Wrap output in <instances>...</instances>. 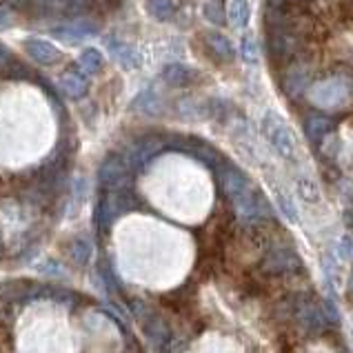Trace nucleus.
Instances as JSON below:
<instances>
[{"mask_svg":"<svg viewBox=\"0 0 353 353\" xmlns=\"http://www.w3.org/2000/svg\"><path fill=\"white\" fill-rule=\"evenodd\" d=\"M309 103L318 107V109H327V112H340V109H347L351 105L353 98V89H351V80L342 74L329 76L320 83L311 85L307 92Z\"/></svg>","mask_w":353,"mask_h":353,"instance_id":"obj_1","label":"nucleus"},{"mask_svg":"<svg viewBox=\"0 0 353 353\" xmlns=\"http://www.w3.org/2000/svg\"><path fill=\"white\" fill-rule=\"evenodd\" d=\"M262 134H265V138L269 140V145L274 147L278 156H282L285 160L298 158V140L291 127L278 114L274 112L265 114V118H262Z\"/></svg>","mask_w":353,"mask_h":353,"instance_id":"obj_2","label":"nucleus"},{"mask_svg":"<svg viewBox=\"0 0 353 353\" xmlns=\"http://www.w3.org/2000/svg\"><path fill=\"white\" fill-rule=\"evenodd\" d=\"M311 85H314V65L302 58L291 60L282 74V92L287 94V98L300 100L307 96Z\"/></svg>","mask_w":353,"mask_h":353,"instance_id":"obj_3","label":"nucleus"},{"mask_svg":"<svg viewBox=\"0 0 353 353\" xmlns=\"http://www.w3.org/2000/svg\"><path fill=\"white\" fill-rule=\"evenodd\" d=\"M291 316L296 318V322L307 334H320L331 325L325 305H320V302L311 298H298L291 305Z\"/></svg>","mask_w":353,"mask_h":353,"instance_id":"obj_4","label":"nucleus"},{"mask_svg":"<svg viewBox=\"0 0 353 353\" xmlns=\"http://www.w3.org/2000/svg\"><path fill=\"white\" fill-rule=\"evenodd\" d=\"M262 269H265V274L269 276H291L305 269V262L300 260L294 247L276 245L269 249L265 262H262Z\"/></svg>","mask_w":353,"mask_h":353,"instance_id":"obj_5","label":"nucleus"},{"mask_svg":"<svg viewBox=\"0 0 353 353\" xmlns=\"http://www.w3.org/2000/svg\"><path fill=\"white\" fill-rule=\"evenodd\" d=\"M234 209H236L238 218L247 225H254V223H260V220H267L274 216L267 198L262 196L260 191H256L254 187H249L245 194L234 200Z\"/></svg>","mask_w":353,"mask_h":353,"instance_id":"obj_6","label":"nucleus"},{"mask_svg":"<svg viewBox=\"0 0 353 353\" xmlns=\"http://www.w3.org/2000/svg\"><path fill=\"white\" fill-rule=\"evenodd\" d=\"M302 36L294 32H269L267 34V52L274 63L289 65L291 60H296L300 54Z\"/></svg>","mask_w":353,"mask_h":353,"instance_id":"obj_7","label":"nucleus"},{"mask_svg":"<svg viewBox=\"0 0 353 353\" xmlns=\"http://www.w3.org/2000/svg\"><path fill=\"white\" fill-rule=\"evenodd\" d=\"M165 145H167L165 140H160L156 136L140 138L125 151L123 160H125V165L129 167V171H143L151 163V160H154L160 151L165 149Z\"/></svg>","mask_w":353,"mask_h":353,"instance_id":"obj_8","label":"nucleus"},{"mask_svg":"<svg viewBox=\"0 0 353 353\" xmlns=\"http://www.w3.org/2000/svg\"><path fill=\"white\" fill-rule=\"evenodd\" d=\"M127 180H129V167L125 165L123 156L112 154L103 160V165L98 169V185L105 191H118V189H127Z\"/></svg>","mask_w":353,"mask_h":353,"instance_id":"obj_9","label":"nucleus"},{"mask_svg":"<svg viewBox=\"0 0 353 353\" xmlns=\"http://www.w3.org/2000/svg\"><path fill=\"white\" fill-rule=\"evenodd\" d=\"M216 178H218L220 189H223V194L231 200V203H234L236 198H240L251 187L249 178L242 174L236 165L227 163V160H223V163L216 167Z\"/></svg>","mask_w":353,"mask_h":353,"instance_id":"obj_10","label":"nucleus"},{"mask_svg":"<svg viewBox=\"0 0 353 353\" xmlns=\"http://www.w3.org/2000/svg\"><path fill=\"white\" fill-rule=\"evenodd\" d=\"M98 23H94V20H89V18H76L72 20V23H67V25H60V27H54L52 29V34L60 40H67V43H78V40H83V38H89V36H94L98 34Z\"/></svg>","mask_w":353,"mask_h":353,"instance_id":"obj_11","label":"nucleus"},{"mask_svg":"<svg viewBox=\"0 0 353 353\" xmlns=\"http://www.w3.org/2000/svg\"><path fill=\"white\" fill-rule=\"evenodd\" d=\"M140 322H143V331H145L147 340L156 349H163L167 342L174 338V334H171V327L160 316H156V311H154V314H149L145 320H140Z\"/></svg>","mask_w":353,"mask_h":353,"instance_id":"obj_12","label":"nucleus"},{"mask_svg":"<svg viewBox=\"0 0 353 353\" xmlns=\"http://www.w3.org/2000/svg\"><path fill=\"white\" fill-rule=\"evenodd\" d=\"M334 129H336V123L329 116L309 114L305 118V134L309 138V143H314V145H322V143H325V140L329 138V134Z\"/></svg>","mask_w":353,"mask_h":353,"instance_id":"obj_13","label":"nucleus"},{"mask_svg":"<svg viewBox=\"0 0 353 353\" xmlns=\"http://www.w3.org/2000/svg\"><path fill=\"white\" fill-rule=\"evenodd\" d=\"M25 49L29 58H34L38 65H56L60 60V52L58 47H54L52 43H47V40H40V38H27L25 40Z\"/></svg>","mask_w":353,"mask_h":353,"instance_id":"obj_14","label":"nucleus"},{"mask_svg":"<svg viewBox=\"0 0 353 353\" xmlns=\"http://www.w3.org/2000/svg\"><path fill=\"white\" fill-rule=\"evenodd\" d=\"M205 45L211 52L218 63H231L236 58V49L231 45V40L225 34H218V32H207L205 34Z\"/></svg>","mask_w":353,"mask_h":353,"instance_id":"obj_15","label":"nucleus"},{"mask_svg":"<svg viewBox=\"0 0 353 353\" xmlns=\"http://www.w3.org/2000/svg\"><path fill=\"white\" fill-rule=\"evenodd\" d=\"M198 76L191 67L180 65V63H171L163 69V80L169 87H189Z\"/></svg>","mask_w":353,"mask_h":353,"instance_id":"obj_16","label":"nucleus"},{"mask_svg":"<svg viewBox=\"0 0 353 353\" xmlns=\"http://www.w3.org/2000/svg\"><path fill=\"white\" fill-rule=\"evenodd\" d=\"M87 89H89V83H87V78L83 74L69 72V74H65L63 78H60V92H63L67 98H72V100L83 98L87 94Z\"/></svg>","mask_w":353,"mask_h":353,"instance_id":"obj_17","label":"nucleus"},{"mask_svg":"<svg viewBox=\"0 0 353 353\" xmlns=\"http://www.w3.org/2000/svg\"><path fill=\"white\" fill-rule=\"evenodd\" d=\"M109 52H112L114 60L118 65H123L125 69H134L140 65V60H138V54H136V49L134 47H129L127 43H123V40H114L112 45H109Z\"/></svg>","mask_w":353,"mask_h":353,"instance_id":"obj_18","label":"nucleus"},{"mask_svg":"<svg viewBox=\"0 0 353 353\" xmlns=\"http://www.w3.org/2000/svg\"><path fill=\"white\" fill-rule=\"evenodd\" d=\"M229 23L238 27V29H245L249 25V18H251V7H249V0H231L229 5V12H227Z\"/></svg>","mask_w":353,"mask_h":353,"instance_id":"obj_19","label":"nucleus"},{"mask_svg":"<svg viewBox=\"0 0 353 353\" xmlns=\"http://www.w3.org/2000/svg\"><path fill=\"white\" fill-rule=\"evenodd\" d=\"M147 14L151 18L160 20V23H167V20L174 18L176 14V3L174 0H147Z\"/></svg>","mask_w":353,"mask_h":353,"instance_id":"obj_20","label":"nucleus"},{"mask_svg":"<svg viewBox=\"0 0 353 353\" xmlns=\"http://www.w3.org/2000/svg\"><path fill=\"white\" fill-rule=\"evenodd\" d=\"M103 63H105V58H103V54H100L96 47H87L78 56V65L83 67L87 74L100 72V69H103Z\"/></svg>","mask_w":353,"mask_h":353,"instance_id":"obj_21","label":"nucleus"},{"mask_svg":"<svg viewBox=\"0 0 353 353\" xmlns=\"http://www.w3.org/2000/svg\"><path fill=\"white\" fill-rule=\"evenodd\" d=\"M69 256H72L76 265H87L89 256H92V245L85 238H74L69 242Z\"/></svg>","mask_w":353,"mask_h":353,"instance_id":"obj_22","label":"nucleus"},{"mask_svg":"<svg viewBox=\"0 0 353 353\" xmlns=\"http://www.w3.org/2000/svg\"><path fill=\"white\" fill-rule=\"evenodd\" d=\"M134 109H138V112H143V114H156L160 109L158 94L151 92V89H147V92H143L134 100Z\"/></svg>","mask_w":353,"mask_h":353,"instance_id":"obj_23","label":"nucleus"},{"mask_svg":"<svg viewBox=\"0 0 353 353\" xmlns=\"http://www.w3.org/2000/svg\"><path fill=\"white\" fill-rule=\"evenodd\" d=\"M203 14H205V18L209 20V23H214V25H225V20H227L225 7H223L220 0H209V3L203 7Z\"/></svg>","mask_w":353,"mask_h":353,"instance_id":"obj_24","label":"nucleus"},{"mask_svg":"<svg viewBox=\"0 0 353 353\" xmlns=\"http://www.w3.org/2000/svg\"><path fill=\"white\" fill-rule=\"evenodd\" d=\"M240 54H242V58L247 60V63H256V60H258V45H256V40L251 38V36L242 38Z\"/></svg>","mask_w":353,"mask_h":353,"instance_id":"obj_25","label":"nucleus"},{"mask_svg":"<svg viewBox=\"0 0 353 353\" xmlns=\"http://www.w3.org/2000/svg\"><path fill=\"white\" fill-rule=\"evenodd\" d=\"M278 203H280V209H282V214H285L289 220H296L298 218V211H296V205H294V200H291L289 196H280L278 198Z\"/></svg>","mask_w":353,"mask_h":353,"instance_id":"obj_26","label":"nucleus"},{"mask_svg":"<svg viewBox=\"0 0 353 353\" xmlns=\"http://www.w3.org/2000/svg\"><path fill=\"white\" fill-rule=\"evenodd\" d=\"M300 191H302V196H305L309 203H314V200H318V191L314 187V183H311L309 178L305 180H300Z\"/></svg>","mask_w":353,"mask_h":353,"instance_id":"obj_27","label":"nucleus"},{"mask_svg":"<svg viewBox=\"0 0 353 353\" xmlns=\"http://www.w3.org/2000/svg\"><path fill=\"white\" fill-rule=\"evenodd\" d=\"M40 271H43V274H47V276H54V278H60V276L65 274V271H63V267H60V262H58V260H47L45 265H43V269H40Z\"/></svg>","mask_w":353,"mask_h":353,"instance_id":"obj_28","label":"nucleus"},{"mask_svg":"<svg viewBox=\"0 0 353 353\" xmlns=\"http://www.w3.org/2000/svg\"><path fill=\"white\" fill-rule=\"evenodd\" d=\"M338 251H340V256L345 258V260H351V258H353V242H351L349 236H345V238L340 240Z\"/></svg>","mask_w":353,"mask_h":353,"instance_id":"obj_29","label":"nucleus"},{"mask_svg":"<svg viewBox=\"0 0 353 353\" xmlns=\"http://www.w3.org/2000/svg\"><path fill=\"white\" fill-rule=\"evenodd\" d=\"M12 25H14L12 12H7V9L0 7V29H7V27H12Z\"/></svg>","mask_w":353,"mask_h":353,"instance_id":"obj_30","label":"nucleus"},{"mask_svg":"<svg viewBox=\"0 0 353 353\" xmlns=\"http://www.w3.org/2000/svg\"><path fill=\"white\" fill-rule=\"evenodd\" d=\"M347 300L353 305V269H351V274H349V280H347Z\"/></svg>","mask_w":353,"mask_h":353,"instance_id":"obj_31","label":"nucleus"},{"mask_svg":"<svg viewBox=\"0 0 353 353\" xmlns=\"http://www.w3.org/2000/svg\"><path fill=\"white\" fill-rule=\"evenodd\" d=\"M311 353H329V351L322 349V347H314V351H311Z\"/></svg>","mask_w":353,"mask_h":353,"instance_id":"obj_32","label":"nucleus"},{"mask_svg":"<svg viewBox=\"0 0 353 353\" xmlns=\"http://www.w3.org/2000/svg\"><path fill=\"white\" fill-rule=\"evenodd\" d=\"M3 249H5V247H3V240H0V254H3Z\"/></svg>","mask_w":353,"mask_h":353,"instance_id":"obj_33","label":"nucleus"}]
</instances>
